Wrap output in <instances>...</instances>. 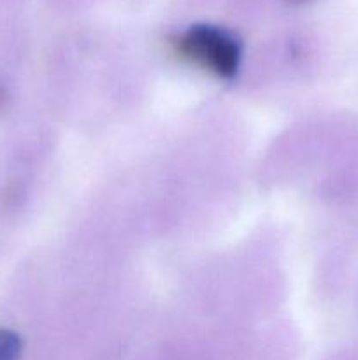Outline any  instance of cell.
Instances as JSON below:
<instances>
[{
    "label": "cell",
    "mask_w": 358,
    "mask_h": 360,
    "mask_svg": "<svg viewBox=\"0 0 358 360\" xmlns=\"http://www.w3.org/2000/svg\"><path fill=\"white\" fill-rule=\"evenodd\" d=\"M175 48L183 58L223 79H232L241 67V42L218 25H192L175 39Z\"/></svg>",
    "instance_id": "obj_1"
},
{
    "label": "cell",
    "mask_w": 358,
    "mask_h": 360,
    "mask_svg": "<svg viewBox=\"0 0 358 360\" xmlns=\"http://www.w3.org/2000/svg\"><path fill=\"white\" fill-rule=\"evenodd\" d=\"M23 341L11 329H0V360H20Z\"/></svg>",
    "instance_id": "obj_2"
}]
</instances>
